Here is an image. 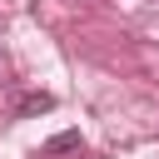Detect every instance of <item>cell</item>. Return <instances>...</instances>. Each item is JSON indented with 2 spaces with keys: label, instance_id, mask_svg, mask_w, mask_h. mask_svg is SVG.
<instances>
[{
  "label": "cell",
  "instance_id": "6da1fadb",
  "mask_svg": "<svg viewBox=\"0 0 159 159\" xmlns=\"http://www.w3.org/2000/svg\"><path fill=\"white\" fill-rule=\"evenodd\" d=\"M50 109H55V94H50V89H30V94L15 99V114H20V119H30V114H50Z\"/></svg>",
  "mask_w": 159,
  "mask_h": 159
},
{
  "label": "cell",
  "instance_id": "7a4b0ae2",
  "mask_svg": "<svg viewBox=\"0 0 159 159\" xmlns=\"http://www.w3.org/2000/svg\"><path fill=\"white\" fill-rule=\"evenodd\" d=\"M80 144H84V139H80V129H60L55 139H45V144H40V154H45V159H60V154H75Z\"/></svg>",
  "mask_w": 159,
  "mask_h": 159
}]
</instances>
